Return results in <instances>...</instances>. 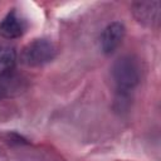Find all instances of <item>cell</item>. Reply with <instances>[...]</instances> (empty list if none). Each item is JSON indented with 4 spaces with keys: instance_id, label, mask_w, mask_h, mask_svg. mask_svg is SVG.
<instances>
[{
    "instance_id": "1",
    "label": "cell",
    "mask_w": 161,
    "mask_h": 161,
    "mask_svg": "<svg viewBox=\"0 0 161 161\" xmlns=\"http://www.w3.org/2000/svg\"><path fill=\"white\" fill-rule=\"evenodd\" d=\"M57 53L58 49L53 42L48 39H34L23 48L20 60L26 67H42L52 62L57 57Z\"/></svg>"
},
{
    "instance_id": "2",
    "label": "cell",
    "mask_w": 161,
    "mask_h": 161,
    "mask_svg": "<svg viewBox=\"0 0 161 161\" xmlns=\"http://www.w3.org/2000/svg\"><path fill=\"white\" fill-rule=\"evenodd\" d=\"M112 77L121 92L131 91L140 82V67L131 55L118 58L112 67Z\"/></svg>"
},
{
    "instance_id": "3",
    "label": "cell",
    "mask_w": 161,
    "mask_h": 161,
    "mask_svg": "<svg viewBox=\"0 0 161 161\" xmlns=\"http://www.w3.org/2000/svg\"><path fill=\"white\" fill-rule=\"evenodd\" d=\"M126 34V28L122 23L119 21H113L111 24H108L101 36V47L102 50L106 54H111L113 53L122 43L123 38Z\"/></svg>"
},
{
    "instance_id": "4",
    "label": "cell",
    "mask_w": 161,
    "mask_h": 161,
    "mask_svg": "<svg viewBox=\"0 0 161 161\" xmlns=\"http://www.w3.org/2000/svg\"><path fill=\"white\" fill-rule=\"evenodd\" d=\"M25 31V23L19 14L13 10L0 21V36L4 39H16Z\"/></svg>"
},
{
    "instance_id": "5",
    "label": "cell",
    "mask_w": 161,
    "mask_h": 161,
    "mask_svg": "<svg viewBox=\"0 0 161 161\" xmlns=\"http://www.w3.org/2000/svg\"><path fill=\"white\" fill-rule=\"evenodd\" d=\"M135 18L146 25H152L158 21L160 18V3L158 1H138L133 4Z\"/></svg>"
},
{
    "instance_id": "6",
    "label": "cell",
    "mask_w": 161,
    "mask_h": 161,
    "mask_svg": "<svg viewBox=\"0 0 161 161\" xmlns=\"http://www.w3.org/2000/svg\"><path fill=\"white\" fill-rule=\"evenodd\" d=\"M16 62V50L13 45L0 42V74L13 70Z\"/></svg>"
}]
</instances>
